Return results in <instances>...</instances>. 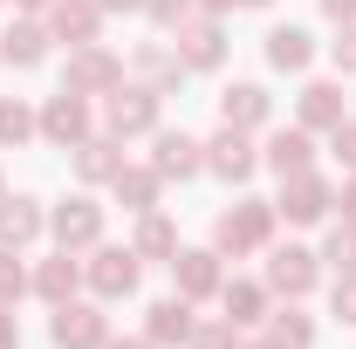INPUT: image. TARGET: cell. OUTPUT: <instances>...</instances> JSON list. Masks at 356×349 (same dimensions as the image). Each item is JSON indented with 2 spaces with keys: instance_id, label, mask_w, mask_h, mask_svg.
<instances>
[{
  "instance_id": "cell-1",
  "label": "cell",
  "mask_w": 356,
  "mask_h": 349,
  "mask_svg": "<svg viewBox=\"0 0 356 349\" xmlns=\"http://www.w3.org/2000/svg\"><path fill=\"white\" fill-rule=\"evenodd\" d=\"M274 226H281V213H274V199H233L220 219H213V247L220 254H261V247H274Z\"/></svg>"
},
{
  "instance_id": "cell-2",
  "label": "cell",
  "mask_w": 356,
  "mask_h": 349,
  "mask_svg": "<svg viewBox=\"0 0 356 349\" xmlns=\"http://www.w3.org/2000/svg\"><path fill=\"white\" fill-rule=\"evenodd\" d=\"M83 288L96 295V302H131L137 288H144V261L131 254V240L124 247H89V261H83Z\"/></svg>"
},
{
  "instance_id": "cell-3",
  "label": "cell",
  "mask_w": 356,
  "mask_h": 349,
  "mask_svg": "<svg viewBox=\"0 0 356 349\" xmlns=\"http://www.w3.org/2000/svg\"><path fill=\"white\" fill-rule=\"evenodd\" d=\"M124 55L110 42H83V48H69V62H62V89H76V96H89V103H103L110 89H124Z\"/></svg>"
},
{
  "instance_id": "cell-4",
  "label": "cell",
  "mask_w": 356,
  "mask_h": 349,
  "mask_svg": "<svg viewBox=\"0 0 356 349\" xmlns=\"http://www.w3.org/2000/svg\"><path fill=\"white\" fill-rule=\"evenodd\" d=\"M158 110H165V96L158 89H144V83H124V89H110L103 96V131L110 137H151L158 131Z\"/></svg>"
},
{
  "instance_id": "cell-5",
  "label": "cell",
  "mask_w": 356,
  "mask_h": 349,
  "mask_svg": "<svg viewBox=\"0 0 356 349\" xmlns=\"http://www.w3.org/2000/svg\"><path fill=\"white\" fill-rule=\"evenodd\" d=\"M35 117H42V144H55V151H76L83 137H96V103L76 89H55Z\"/></svg>"
},
{
  "instance_id": "cell-6",
  "label": "cell",
  "mask_w": 356,
  "mask_h": 349,
  "mask_svg": "<svg viewBox=\"0 0 356 349\" xmlns=\"http://www.w3.org/2000/svg\"><path fill=\"white\" fill-rule=\"evenodd\" d=\"M274 213L288 219V226H322V219L336 213V185H329V178L315 172H288L281 178V199H274Z\"/></svg>"
},
{
  "instance_id": "cell-7",
  "label": "cell",
  "mask_w": 356,
  "mask_h": 349,
  "mask_svg": "<svg viewBox=\"0 0 356 349\" xmlns=\"http://www.w3.org/2000/svg\"><path fill=\"white\" fill-rule=\"evenodd\" d=\"M48 233H55V247H69V254H89L96 240H103V206H96V192H69L62 206H48Z\"/></svg>"
},
{
  "instance_id": "cell-8",
  "label": "cell",
  "mask_w": 356,
  "mask_h": 349,
  "mask_svg": "<svg viewBox=\"0 0 356 349\" xmlns=\"http://www.w3.org/2000/svg\"><path fill=\"white\" fill-rule=\"evenodd\" d=\"M261 281H267L274 302H309L315 281H322V254H309V247H274Z\"/></svg>"
},
{
  "instance_id": "cell-9",
  "label": "cell",
  "mask_w": 356,
  "mask_h": 349,
  "mask_svg": "<svg viewBox=\"0 0 356 349\" xmlns=\"http://www.w3.org/2000/svg\"><path fill=\"white\" fill-rule=\"evenodd\" d=\"M172 42V55L185 62V76H213L226 62V28H220V14H192L178 35H165Z\"/></svg>"
},
{
  "instance_id": "cell-10",
  "label": "cell",
  "mask_w": 356,
  "mask_h": 349,
  "mask_svg": "<svg viewBox=\"0 0 356 349\" xmlns=\"http://www.w3.org/2000/svg\"><path fill=\"white\" fill-rule=\"evenodd\" d=\"M172 288L185 295V302H220L226 254H220V247H178V254H172Z\"/></svg>"
},
{
  "instance_id": "cell-11",
  "label": "cell",
  "mask_w": 356,
  "mask_h": 349,
  "mask_svg": "<svg viewBox=\"0 0 356 349\" xmlns=\"http://www.w3.org/2000/svg\"><path fill=\"white\" fill-rule=\"evenodd\" d=\"M151 172L165 178V185H185V178H199L206 172V137H192V131H151Z\"/></svg>"
},
{
  "instance_id": "cell-12",
  "label": "cell",
  "mask_w": 356,
  "mask_h": 349,
  "mask_svg": "<svg viewBox=\"0 0 356 349\" xmlns=\"http://www.w3.org/2000/svg\"><path fill=\"white\" fill-rule=\"evenodd\" d=\"M48 343L55 349H103L110 343V315L103 302H62L48 315Z\"/></svg>"
},
{
  "instance_id": "cell-13",
  "label": "cell",
  "mask_w": 356,
  "mask_h": 349,
  "mask_svg": "<svg viewBox=\"0 0 356 349\" xmlns=\"http://www.w3.org/2000/svg\"><path fill=\"white\" fill-rule=\"evenodd\" d=\"M206 172L220 178V185H247V178L261 172V144H254V137L247 131H213L206 137Z\"/></svg>"
},
{
  "instance_id": "cell-14",
  "label": "cell",
  "mask_w": 356,
  "mask_h": 349,
  "mask_svg": "<svg viewBox=\"0 0 356 349\" xmlns=\"http://www.w3.org/2000/svg\"><path fill=\"white\" fill-rule=\"evenodd\" d=\"M220 124L226 131H267L274 124V96H267V83H226L220 89Z\"/></svg>"
},
{
  "instance_id": "cell-15",
  "label": "cell",
  "mask_w": 356,
  "mask_h": 349,
  "mask_svg": "<svg viewBox=\"0 0 356 349\" xmlns=\"http://www.w3.org/2000/svg\"><path fill=\"white\" fill-rule=\"evenodd\" d=\"M48 35L55 42H69V48H83V42H103V0H48Z\"/></svg>"
},
{
  "instance_id": "cell-16",
  "label": "cell",
  "mask_w": 356,
  "mask_h": 349,
  "mask_svg": "<svg viewBox=\"0 0 356 349\" xmlns=\"http://www.w3.org/2000/svg\"><path fill=\"white\" fill-rule=\"evenodd\" d=\"M42 233H48V206L35 199V192H7V199H0V247L28 254Z\"/></svg>"
},
{
  "instance_id": "cell-17",
  "label": "cell",
  "mask_w": 356,
  "mask_h": 349,
  "mask_svg": "<svg viewBox=\"0 0 356 349\" xmlns=\"http://www.w3.org/2000/svg\"><path fill=\"white\" fill-rule=\"evenodd\" d=\"M343 117H350V110H343V76H336V83H329V76H309V83H302V96H295V124L329 137Z\"/></svg>"
},
{
  "instance_id": "cell-18",
  "label": "cell",
  "mask_w": 356,
  "mask_h": 349,
  "mask_svg": "<svg viewBox=\"0 0 356 349\" xmlns=\"http://www.w3.org/2000/svg\"><path fill=\"white\" fill-rule=\"evenodd\" d=\"M76 288H83V261H76L69 247H55L48 261H35V267H28V295H42L48 308L76 302Z\"/></svg>"
},
{
  "instance_id": "cell-19",
  "label": "cell",
  "mask_w": 356,
  "mask_h": 349,
  "mask_svg": "<svg viewBox=\"0 0 356 349\" xmlns=\"http://www.w3.org/2000/svg\"><path fill=\"white\" fill-rule=\"evenodd\" d=\"M261 48H267V69L274 76H309V62H315V35L302 21H274Z\"/></svg>"
},
{
  "instance_id": "cell-20",
  "label": "cell",
  "mask_w": 356,
  "mask_h": 349,
  "mask_svg": "<svg viewBox=\"0 0 356 349\" xmlns=\"http://www.w3.org/2000/svg\"><path fill=\"white\" fill-rule=\"evenodd\" d=\"M69 165H76V178H83V185H110V178L124 172L131 158H124V137L96 131V137H83V144L69 151Z\"/></svg>"
},
{
  "instance_id": "cell-21",
  "label": "cell",
  "mask_w": 356,
  "mask_h": 349,
  "mask_svg": "<svg viewBox=\"0 0 356 349\" xmlns=\"http://www.w3.org/2000/svg\"><path fill=\"white\" fill-rule=\"evenodd\" d=\"M124 69H131V76H137L144 89H158V96H172V89L185 83V62L172 55V42H137Z\"/></svg>"
},
{
  "instance_id": "cell-22",
  "label": "cell",
  "mask_w": 356,
  "mask_h": 349,
  "mask_svg": "<svg viewBox=\"0 0 356 349\" xmlns=\"http://www.w3.org/2000/svg\"><path fill=\"white\" fill-rule=\"evenodd\" d=\"M48 48H55V35H48L42 14H21L7 35H0V62H14V69H42Z\"/></svg>"
},
{
  "instance_id": "cell-23",
  "label": "cell",
  "mask_w": 356,
  "mask_h": 349,
  "mask_svg": "<svg viewBox=\"0 0 356 349\" xmlns=\"http://www.w3.org/2000/svg\"><path fill=\"white\" fill-rule=\"evenodd\" d=\"M192 329H199V315H192V302H185V295H165V302H151L144 308V336H151V343L158 349H185L192 343Z\"/></svg>"
},
{
  "instance_id": "cell-24",
  "label": "cell",
  "mask_w": 356,
  "mask_h": 349,
  "mask_svg": "<svg viewBox=\"0 0 356 349\" xmlns=\"http://www.w3.org/2000/svg\"><path fill=\"white\" fill-rule=\"evenodd\" d=\"M131 254H137L144 267H151V261L172 267V254H178V226H172V213H165V206L137 213V226H131Z\"/></svg>"
},
{
  "instance_id": "cell-25",
  "label": "cell",
  "mask_w": 356,
  "mask_h": 349,
  "mask_svg": "<svg viewBox=\"0 0 356 349\" xmlns=\"http://www.w3.org/2000/svg\"><path fill=\"white\" fill-rule=\"evenodd\" d=\"M261 165H267L274 178L309 172V165H315V131H302V124H288V131H267V144H261Z\"/></svg>"
},
{
  "instance_id": "cell-26",
  "label": "cell",
  "mask_w": 356,
  "mask_h": 349,
  "mask_svg": "<svg viewBox=\"0 0 356 349\" xmlns=\"http://www.w3.org/2000/svg\"><path fill=\"white\" fill-rule=\"evenodd\" d=\"M220 308H226V322L247 336V329H261V322H267L274 295H267V281H240V274H233V281L220 288Z\"/></svg>"
},
{
  "instance_id": "cell-27",
  "label": "cell",
  "mask_w": 356,
  "mask_h": 349,
  "mask_svg": "<svg viewBox=\"0 0 356 349\" xmlns=\"http://www.w3.org/2000/svg\"><path fill=\"white\" fill-rule=\"evenodd\" d=\"M110 192H117V206H124V213H151V206L165 199V178L151 172V165H124V172L110 178Z\"/></svg>"
},
{
  "instance_id": "cell-28",
  "label": "cell",
  "mask_w": 356,
  "mask_h": 349,
  "mask_svg": "<svg viewBox=\"0 0 356 349\" xmlns=\"http://www.w3.org/2000/svg\"><path fill=\"white\" fill-rule=\"evenodd\" d=\"M261 329L274 336V343H288V349H315V315L302 302H274Z\"/></svg>"
},
{
  "instance_id": "cell-29",
  "label": "cell",
  "mask_w": 356,
  "mask_h": 349,
  "mask_svg": "<svg viewBox=\"0 0 356 349\" xmlns=\"http://www.w3.org/2000/svg\"><path fill=\"white\" fill-rule=\"evenodd\" d=\"M35 137H42L35 103H21V96H0V151H21V144H35Z\"/></svg>"
},
{
  "instance_id": "cell-30",
  "label": "cell",
  "mask_w": 356,
  "mask_h": 349,
  "mask_svg": "<svg viewBox=\"0 0 356 349\" xmlns=\"http://www.w3.org/2000/svg\"><path fill=\"white\" fill-rule=\"evenodd\" d=\"M322 267L329 274H356V226H329V240H322Z\"/></svg>"
},
{
  "instance_id": "cell-31",
  "label": "cell",
  "mask_w": 356,
  "mask_h": 349,
  "mask_svg": "<svg viewBox=\"0 0 356 349\" xmlns=\"http://www.w3.org/2000/svg\"><path fill=\"white\" fill-rule=\"evenodd\" d=\"M144 14H151V28H158V35H178L199 7H192V0H144Z\"/></svg>"
},
{
  "instance_id": "cell-32",
  "label": "cell",
  "mask_w": 356,
  "mask_h": 349,
  "mask_svg": "<svg viewBox=\"0 0 356 349\" xmlns=\"http://www.w3.org/2000/svg\"><path fill=\"white\" fill-rule=\"evenodd\" d=\"M21 295H28V261H21L14 247H0V302L14 308Z\"/></svg>"
},
{
  "instance_id": "cell-33",
  "label": "cell",
  "mask_w": 356,
  "mask_h": 349,
  "mask_svg": "<svg viewBox=\"0 0 356 349\" xmlns=\"http://www.w3.org/2000/svg\"><path fill=\"white\" fill-rule=\"evenodd\" d=\"M185 349H240V329H233L226 315H213V322L192 329V343H185Z\"/></svg>"
},
{
  "instance_id": "cell-34",
  "label": "cell",
  "mask_w": 356,
  "mask_h": 349,
  "mask_svg": "<svg viewBox=\"0 0 356 349\" xmlns=\"http://www.w3.org/2000/svg\"><path fill=\"white\" fill-rule=\"evenodd\" d=\"M329 308H336V322L356 329V274H336V288H329Z\"/></svg>"
},
{
  "instance_id": "cell-35",
  "label": "cell",
  "mask_w": 356,
  "mask_h": 349,
  "mask_svg": "<svg viewBox=\"0 0 356 349\" xmlns=\"http://www.w3.org/2000/svg\"><path fill=\"white\" fill-rule=\"evenodd\" d=\"M329 62H336V76H350V83H356V21H350V28H336V42H329Z\"/></svg>"
},
{
  "instance_id": "cell-36",
  "label": "cell",
  "mask_w": 356,
  "mask_h": 349,
  "mask_svg": "<svg viewBox=\"0 0 356 349\" xmlns=\"http://www.w3.org/2000/svg\"><path fill=\"white\" fill-rule=\"evenodd\" d=\"M329 151H336V165H343V172H356V117H343V124L329 131Z\"/></svg>"
},
{
  "instance_id": "cell-37",
  "label": "cell",
  "mask_w": 356,
  "mask_h": 349,
  "mask_svg": "<svg viewBox=\"0 0 356 349\" xmlns=\"http://www.w3.org/2000/svg\"><path fill=\"white\" fill-rule=\"evenodd\" d=\"M315 7H322V21H336V28L356 21V0H315Z\"/></svg>"
},
{
  "instance_id": "cell-38",
  "label": "cell",
  "mask_w": 356,
  "mask_h": 349,
  "mask_svg": "<svg viewBox=\"0 0 356 349\" xmlns=\"http://www.w3.org/2000/svg\"><path fill=\"white\" fill-rule=\"evenodd\" d=\"M0 349H21V322H14V308L0 302Z\"/></svg>"
},
{
  "instance_id": "cell-39",
  "label": "cell",
  "mask_w": 356,
  "mask_h": 349,
  "mask_svg": "<svg viewBox=\"0 0 356 349\" xmlns=\"http://www.w3.org/2000/svg\"><path fill=\"white\" fill-rule=\"evenodd\" d=\"M336 206H343V219H350V226H356V172L343 178V185H336Z\"/></svg>"
},
{
  "instance_id": "cell-40",
  "label": "cell",
  "mask_w": 356,
  "mask_h": 349,
  "mask_svg": "<svg viewBox=\"0 0 356 349\" xmlns=\"http://www.w3.org/2000/svg\"><path fill=\"white\" fill-rule=\"evenodd\" d=\"M103 349H158V343H151V336H110Z\"/></svg>"
},
{
  "instance_id": "cell-41",
  "label": "cell",
  "mask_w": 356,
  "mask_h": 349,
  "mask_svg": "<svg viewBox=\"0 0 356 349\" xmlns=\"http://www.w3.org/2000/svg\"><path fill=\"white\" fill-rule=\"evenodd\" d=\"M240 349H288V343H274V336H267V329H261V336H254V329H247V336H240Z\"/></svg>"
},
{
  "instance_id": "cell-42",
  "label": "cell",
  "mask_w": 356,
  "mask_h": 349,
  "mask_svg": "<svg viewBox=\"0 0 356 349\" xmlns=\"http://www.w3.org/2000/svg\"><path fill=\"white\" fill-rule=\"evenodd\" d=\"M103 14H144V0H103Z\"/></svg>"
},
{
  "instance_id": "cell-43",
  "label": "cell",
  "mask_w": 356,
  "mask_h": 349,
  "mask_svg": "<svg viewBox=\"0 0 356 349\" xmlns=\"http://www.w3.org/2000/svg\"><path fill=\"white\" fill-rule=\"evenodd\" d=\"M199 14H226V7H240V0H192Z\"/></svg>"
},
{
  "instance_id": "cell-44",
  "label": "cell",
  "mask_w": 356,
  "mask_h": 349,
  "mask_svg": "<svg viewBox=\"0 0 356 349\" xmlns=\"http://www.w3.org/2000/svg\"><path fill=\"white\" fill-rule=\"evenodd\" d=\"M14 7H21V14H48V0H14Z\"/></svg>"
},
{
  "instance_id": "cell-45",
  "label": "cell",
  "mask_w": 356,
  "mask_h": 349,
  "mask_svg": "<svg viewBox=\"0 0 356 349\" xmlns=\"http://www.w3.org/2000/svg\"><path fill=\"white\" fill-rule=\"evenodd\" d=\"M240 7H274V0H240Z\"/></svg>"
},
{
  "instance_id": "cell-46",
  "label": "cell",
  "mask_w": 356,
  "mask_h": 349,
  "mask_svg": "<svg viewBox=\"0 0 356 349\" xmlns=\"http://www.w3.org/2000/svg\"><path fill=\"white\" fill-rule=\"evenodd\" d=\"M0 199H7V172H0Z\"/></svg>"
},
{
  "instance_id": "cell-47",
  "label": "cell",
  "mask_w": 356,
  "mask_h": 349,
  "mask_svg": "<svg viewBox=\"0 0 356 349\" xmlns=\"http://www.w3.org/2000/svg\"><path fill=\"white\" fill-rule=\"evenodd\" d=\"M0 7H7V0H0Z\"/></svg>"
}]
</instances>
